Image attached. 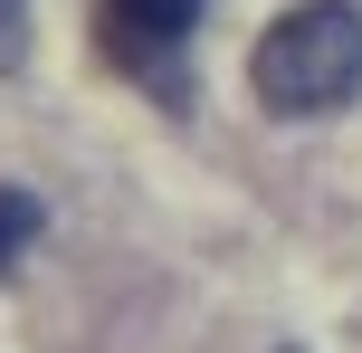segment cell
Here are the masks:
<instances>
[{
    "mask_svg": "<svg viewBox=\"0 0 362 353\" xmlns=\"http://www.w3.org/2000/svg\"><path fill=\"white\" fill-rule=\"evenodd\" d=\"M257 96L267 115H334L362 96V10L353 0H305L257 38Z\"/></svg>",
    "mask_w": 362,
    "mask_h": 353,
    "instance_id": "cell-1",
    "label": "cell"
},
{
    "mask_svg": "<svg viewBox=\"0 0 362 353\" xmlns=\"http://www.w3.org/2000/svg\"><path fill=\"white\" fill-rule=\"evenodd\" d=\"M38 229H48V210H38V201H29V191H0V267H10V258H19V248H29V239H38Z\"/></svg>",
    "mask_w": 362,
    "mask_h": 353,
    "instance_id": "cell-3",
    "label": "cell"
},
{
    "mask_svg": "<svg viewBox=\"0 0 362 353\" xmlns=\"http://www.w3.org/2000/svg\"><path fill=\"white\" fill-rule=\"evenodd\" d=\"M200 29V0H105V38L124 57H163Z\"/></svg>",
    "mask_w": 362,
    "mask_h": 353,
    "instance_id": "cell-2",
    "label": "cell"
},
{
    "mask_svg": "<svg viewBox=\"0 0 362 353\" xmlns=\"http://www.w3.org/2000/svg\"><path fill=\"white\" fill-rule=\"evenodd\" d=\"M29 57V0H0V76Z\"/></svg>",
    "mask_w": 362,
    "mask_h": 353,
    "instance_id": "cell-4",
    "label": "cell"
}]
</instances>
